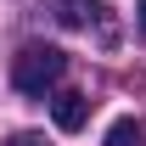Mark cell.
Returning a JSON list of instances; mask_svg holds the SVG:
<instances>
[{
    "instance_id": "cell-2",
    "label": "cell",
    "mask_w": 146,
    "mask_h": 146,
    "mask_svg": "<svg viewBox=\"0 0 146 146\" xmlns=\"http://www.w3.org/2000/svg\"><path fill=\"white\" fill-rule=\"evenodd\" d=\"M51 118H56V129H62V135H79V129H84V118H90V101H84L79 90H62V96L51 101Z\"/></svg>"
},
{
    "instance_id": "cell-6",
    "label": "cell",
    "mask_w": 146,
    "mask_h": 146,
    "mask_svg": "<svg viewBox=\"0 0 146 146\" xmlns=\"http://www.w3.org/2000/svg\"><path fill=\"white\" fill-rule=\"evenodd\" d=\"M135 23H141V39H146V0H141V11H135Z\"/></svg>"
},
{
    "instance_id": "cell-1",
    "label": "cell",
    "mask_w": 146,
    "mask_h": 146,
    "mask_svg": "<svg viewBox=\"0 0 146 146\" xmlns=\"http://www.w3.org/2000/svg\"><path fill=\"white\" fill-rule=\"evenodd\" d=\"M68 73V56L56 51V45H23L17 56H11V84H17L23 96H45Z\"/></svg>"
},
{
    "instance_id": "cell-4",
    "label": "cell",
    "mask_w": 146,
    "mask_h": 146,
    "mask_svg": "<svg viewBox=\"0 0 146 146\" xmlns=\"http://www.w3.org/2000/svg\"><path fill=\"white\" fill-rule=\"evenodd\" d=\"M101 146H141V124H135V118H118V124L107 129Z\"/></svg>"
},
{
    "instance_id": "cell-3",
    "label": "cell",
    "mask_w": 146,
    "mask_h": 146,
    "mask_svg": "<svg viewBox=\"0 0 146 146\" xmlns=\"http://www.w3.org/2000/svg\"><path fill=\"white\" fill-rule=\"evenodd\" d=\"M101 17H107V0H62V23H73V28H90Z\"/></svg>"
},
{
    "instance_id": "cell-5",
    "label": "cell",
    "mask_w": 146,
    "mask_h": 146,
    "mask_svg": "<svg viewBox=\"0 0 146 146\" xmlns=\"http://www.w3.org/2000/svg\"><path fill=\"white\" fill-rule=\"evenodd\" d=\"M6 146H39V135H11Z\"/></svg>"
}]
</instances>
